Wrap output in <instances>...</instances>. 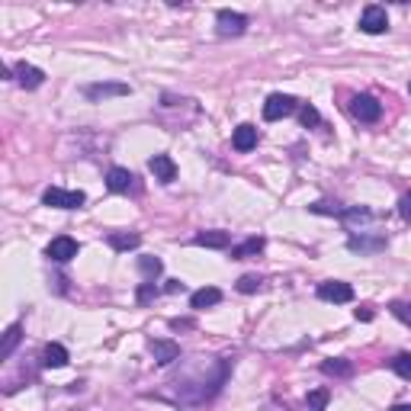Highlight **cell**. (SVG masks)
<instances>
[{"mask_svg": "<svg viewBox=\"0 0 411 411\" xmlns=\"http://www.w3.org/2000/svg\"><path fill=\"white\" fill-rule=\"evenodd\" d=\"M264 238H248V241H241V244H235V248H232V260H244V257H254V254H260L264 251Z\"/></svg>", "mask_w": 411, "mask_h": 411, "instance_id": "d6986e66", "label": "cell"}, {"mask_svg": "<svg viewBox=\"0 0 411 411\" xmlns=\"http://www.w3.org/2000/svg\"><path fill=\"white\" fill-rule=\"evenodd\" d=\"M19 337H23V325H19V321L3 331V344H0V357H3V360L13 357V350H17V344H19Z\"/></svg>", "mask_w": 411, "mask_h": 411, "instance_id": "2e32d148", "label": "cell"}, {"mask_svg": "<svg viewBox=\"0 0 411 411\" xmlns=\"http://www.w3.org/2000/svg\"><path fill=\"white\" fill-rule=\"evenodd\" d=\"M357 319H360V321H369V319H373V312H369V309H357Z\"/></svg>", "mask_w": 411, "mask_h": 411, "instance_id": "4dcf8cb0", "label": "cell"}, {"mask_svg": "<svg viewBox=\"0 0 411 411\" xmlns=\"http://www.w3.org/2000/svg\"><path fill=\"white\" fill-rule=\"evenodd\" d=\"M389 312H392L398 321H405V325L411 328V303H392L389 305Z\"/></svg>", "mask_w": 411, "mask_h": 411, "instance_id": "cb8c5ba5", "label": "cell"}, {"mask_svg": "<svg viewBox=\"0 0 411 411\" xmlns=\"http://www.w3.org/2000/svg\"><path fill=\"white\" fill-rule=\"evenodd\" d=\"M42 363H45V366H51V369L67 366V350L61 344H49V347H45V353H42Z\"/></svg>", "mask_w": 411, "mask_h": 411, "instance_id": "ffe728a7", "label": "cell"}, {"mask_svg": "<svg viewBox=\"0 0 411 411\" xmlns=\"http://www.w3.org/2000/svg\"><path fill=\"white\" fill-rule=\"evenodd\" d=\"M392 369L402 379H411V353H398V357L392 360Z\"/></svg>", "mask_w": 411, "mask_h": 411, "instance_id": "7402d4cb", "label": "cell"}, {"mask_svg": "<svg viewBox=\"0 0 411 411\" xmlns=\"http://www.w3.org/2000/svg\"><path fill=\"white\" fill-rule=\"evenodd\" d=\"M319 299H325V303H353V286L341 283V280H325V283H319Z\"/></svg>", "mask_w": 411, "mask_h": 411, "instance_id": "8992f818", "label": "cell"}, {"mask_svg": "<svg viewBox=\"0 0 411 411\" xmlns=\"http://www.w3.org/2000/svg\"><path fill=\"white\" fill-rule=\"evenodd\" d=\"M152 296H158V286H154V283H145L142 289H138V303H148Z\"/></svg>", "mask_w": 411, "mask_h": 411, "instance_id": "83f0119b", "label": "cell"}, {"mask_svg": "<svg viewBox=\"0 0 411 411\" xmlns=\"http://www.w3.org/2000/svg\"><path fill=\"white\" fill-rule=\"evenodd\" d=\"M129 84H87L84 97L87 100H106V97H126Z\"/></svg>", "mask_w": 411, "mask_h": 411, "instance_id": "8fae6325", "label": "cell"}, {"mask_svg": "<svg viewBox=\"0 0 411 411\" xmlns=\"http://www.w3.org/2000/svg\"><path fill=\"white\" fill-rule=\"evenodd\" d=\"M106 241H109V248H113V251H132V248H138V244H142V238L129 235V232H109Z\"/></svg>", "mask_w": 411, "mask_h": 411, "instance_id": "ac0fdd59", "label": "cell"}, {"mask_svg": "<svg viewBox=\"0 0 411 411\" xmlns=\"http://www.w3.org/2000/svg\"><path fill=\"white\" fill-rule=\"evenodd\" d=\"M180 289H184L180 280H168V286H164V293H180Z\"/></svg>", "mask_w": 411, "mask_h": 411, "instance_id": "f546056e", "label": "cell"}, {"mask_svg": "<svg viewBox=\"0 0 411 411\" xmlns=\"http://www.w3.org/2000/svg\"><path fill=\"white\" fill-rule=\"evenodd\" d=\"M360 29L366 35H382L389 29V17H386V10L382 7H376V3H373V7H366L360 13Z\"/></svg>", "mask_w": 411, "mask_h": 411, "instance_id": "5b68a950", "label": "cell"}, {"mask_svg": "<svg viewBox=\"0 0 411 411\" xmlns=\"http://www.w3.org/2000/svg\"><path fill=\"white\" fill-rule=\"evenodd\" d=\"M299 116H303V126H305V129H312V126H319V122H321L319 109H315V106H309V103L303 106V113H299Z\"/></svg>", "mask_w": 411, "mask_h": 411, "instance_id": "4316f807", "label": "cell"}, {"mask_svg": "<svg viewBox=\"0 0 411 411\" xmlns=\"http://www.w3.org/2000/svg\"><path fill=\"white\" fill-rule=\"evenodd\" d=\"M216 29H218V35H241L248 29V17L235 13V10H218Z\"/></svg>", "mask_w": 411, "mask_h": 411, "instance_id": "52a82bcc", "label": "cell"}, {"mask_svg": "<svg viewBox=\"0 0 411 411\" xmlns=\"http://www.w3.org/2000/svg\"><path fill=\"white\" fill-rule=\"evenodd\" d=\"M350 116L360 119V122H376V119L382 116V106H379L376 97L360 93V97H353V100H350Z\"/></svg>", "mask_w": 411, "mask_h": 411, "instance_id": "7a4b0ae2", "label": "cell"}, {"mask_svg": "<svg viewBox=\"0 0 411 411\" xmlns=\"http://www.w3.org/2000/svg\"><path fill=\"white\" fill-rule=\"evenodd\" d=\"M106 186L113 190V193H129V190H135V174L126 168H109Z\"/></svg>", "mask_w": 411, "mask_h": 411, "instance_id": "9c48e42d", "label": "cell"}, {"mask_svg": "<svg viewBox=\"0 0 411 411\" xmlns=\"http://www.w3.org/2000/svg\"><path fill=\"white\" fill-rule=\"evenodd\" d=\"M148 168H152L154 180H161V184H174L177 180V164L168 154H154V158L148 161Z\"/></svg>", "mask_w": 411, "mask_h": 411, "instance_id": "ba28073f", "label": "cell"}, {"mask_svg": "<svg viewBox=\"0 0 411 411\" xmlns=\"http://www.w3.org/2000/svg\"><path fill=\"white\" fill-rule=\"evenodd\" d=\"M398 212H402V218H411V193H405L398 200Z\"/></svg>", "mask_w": 411, "mask_h": 411, "instance_id": "f1b7e54d", "label": "cell"}, {"mask_svg": "<svg viewBox=\"0 0 411 411\" xmlns=\"http://www.w3.org/2000/svg\"><path fill=\"white\" fill-rule=\"evenodd\" d=\"M87 196L81 190H61V186H49L42 193L45 206H55V209H81Z\"/></svg>", "mask_w": 411, "mask_h": 411, "instance_id": "6da1fadb", "label": "cell"}, {"mask_svg": "<svg viewBox=\"0 0 411 411\" xmlns=\"http://www.w3.org/2000/svg\"><path fill=\"white\" fill-rule=\"evenodd\" d=\"M138 267H142L145 277H158V273H161V260L158 257H142V260H138Z\"/></svg>", "mask_w": 411, "mask_h": 411, "instance_id": "484cf974", "label": "cell"}, {"mask_svg": "<svg viewBox=\"0 0 411 411\" xmlns=\"http://www.w3.org/2000/svg\"><path fill=\"white\" fill-rule=\"evenodd\" d=\"M77 251H81V244H77L74 238L61 235V238H51V241H49V248H45V257L55 260V264H67L71 257H77Z\"/></svg>", "mask_w": 411, "mask_h": 411, "instance_id": "277c9868", "label": "cell"}, {"mask_svg": "<svg viewBox=\"0 0 411 411\" xmlns=\"http://www.w3.org/2000/svg\"><path fill=\"white\" fill-rule=\"evenodd\" d=\"M13 74H17V81L26 87V90H35V87L45 81V71L35 65H26V61H19L17 67H13Z\"/></svg>", "mask_w": 411, "mask_h": 411, "instance_id": "30bf717a", "label": "cell"}, {"mask_svg": "<svg viewBox=\"0 0 411 411\" xmlns=\"http://www.w3.org/2000/svg\"><path fill=\"white\" fill-rule=\"evenodd\" d=\"M325 405H328V392H325V389H319V392L309 395L305 408H309V411H325Z\"/></svg>", "mask_w": 411, "mask_h": 411, "instance_id": "d4e9b609", "label": "cell"}, {"mask_svg": "<svg viewBox=\"0 0 411 411\" xmlns=\"http://www.w3.org/2000/svg\"><path fill=\"white\" fill-rule=\"evenodd\" d=\"M392 411H411V405H395Z\"/></svg>", "mask_w": 411, "mask_h": 411, "instance_id": "1f68e13d", "label": "cell"}, {"mask_svg": "<svg viewBox=\"0 0 411 411\" xmlns=\"http://www.w3.org/2000/svg\"><path fill=\"white\" fill-rule=\"evenodd\" d=\"M152 353L161 366H168V363H174L177 357H180V347H177L174 341H152Z\"/></svg>", "mask_w": 411, "mask_h": 411, "instance_id": "9a60e30c", "label": "cell"}, {"mask_svg": "<svg viewBox=\"0 0 411 411\" xmlns=\"http://www.w3.org/2000/svg\"><path fill=\"white\" fill-rule=\"evenodd\" d=\"M347 248L350 251H360V254H376V251H382L386 248V235H376V238H347Z\"/></svg>", "mask_w": 411, "mask_h": 411, "instance_id": "5bb4252c", "label": "cell"}, {"mask_svg": "<svg viewBox=\"0 0 411 411\" xmlns=\"http://www.w3.org/2000/svg\"><path fill=\"white\" fill-rule=\"evenodd\" d=\"M260 286H264V280L254 277V273H248V277L238 280V293H257Z\"/></svg>", "mask_w": 411, "mask_h": 411, "instance_id": "603a6c76", "label": "cell"}, {"mask_svg": "<svg viewBox=\"0 0 411 411\" xmlns=\"http://www.w3.org/2000/svg\"><path fill=\"white\" fill-rule=\"evenodd\" d=\"M289 113H296V100L289 93H273V97H267V103H264V119H267V122L286 119Z\"/></svg>", "mask_w": 411, "mask_h": 411, "instance_id": "3957f363", "label": "cell"}, {"mask_svg": "<svg viewBox=\"0 0 411 411\" xmlns=\"http://www.w3.org/2000/svg\"><path fill=\"white\" fill-rule=\"evenodd\" d=\"M193 244H200V248H228L232 235L228 232H200V235H193Z\"/></svg>", "mask_w": 411, "mask_h": 411, "instance_id": "e0dca14e", "label": "cell"}, {"mask_svg": "<svg viewBox=\"0 0 411 411\" xmlns=\"http://www.w3.org/2000/svg\"><path fill=\"white\" fill-rule=\"evenodd\" d=\"M218 303H222V289H216V286H202L190 296V309H209V305Z\"/></svg>", "mask_w": 411, "mask_h": 411, "instance_id": "4fadbf2b", "label": "cell"}, {"mask_svg": "<svg viewBox=\"0 0 411 411\" xmlns=\"http://www.w3.org/2000/svg\"><path fill=\"white\" fill-rule=\"evenodd\" d=\"M321 373H325V376H335V379H350L353 366L347 360H325L321 363Z\"/></svg>", "mask_w": 411, "mask_h": 411, "instance_id": "44dd1931", "label": "cell"}, {"mask_svg": "<svg viewBox=\"0 0 411 411\" xmlns=\"http://www.w3.org/2000/svg\"><path fill=\"white\" fill-rule=\"evenodd\" d=\"M232 145H235V152H251V148H257V129H254L251 122H241V126L235 129V135H232Z\"/></svg>", "mask_w": 411, "mask_h": 411, "instance_id": "7c38bea8", "label": "cell"}]
</instances>
